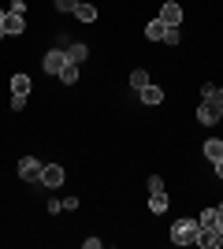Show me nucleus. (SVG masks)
I'll use <instances>...</instances> for the list:
<instances>
[{
    "label": "nucleus",
    "instance_id": "nucleus-1",
    "mask_svg": "<svg viewBox=\"0 0 223 249\" xmlns=\"http://www.w3.org/2000/svg\"><path fill=\"white\" fill-rule=\"evenodd\" d=\"M197 231H201L197 219H175V227H171V242H175V246H193V242H197Z\"/></svg>",
    "mask_w": 223,
    "mask_h": 249
},
{
    "label": "nucleus",
    "instance_id": "nucleus-2",
    "mask_svg": "<svg viewBox=\"0 0 223 249\" xmlns=\"http://www.w3.org/2000/svg\"><path fill=\"white\" fill-rule=\"evenodd\" d=\"M41 171H45L41 160H34V156H22L19 160V178L22 182H41Z\"/></svg>",
    "mask_w": 223,
    "mask_h": 249
},
{
    "label": "nucleus",
    "instance_id": "nucleus-3",
    "mask_svg": "<svg viewBox=\"0 0 223 249\" xmlns=\"http://www.w3.org/2000/svg\"><path fill=\"white\" fill-rule=\"evenodd\" d=\"M220 115H223V101H220V97H216V101H201V108H197V119H201L205 126L220 123Z\"/></svg>",
    "mask_w": 223,
    "mask_h": 249
},
{
    "label": "nucleus",
    "instance_id": "nucleus-4",
    "mask_svg": "<svg viewBox=\"0 0 223 249\" xmlns=\"http://www.w3.org/2000/svg\"><path fill=\"white\" fill-rule=\"evenodd\" d=\"M64 63H67V49H52V52H45L41 67H45V74H60Z\"/></svg>",
    "mask_w": 223,
    "mask_h": 249
},
{
    "label": "nucleus",
    "instance_id": "nucleus-5",
    "mask_svg": "<svg viewBox=\"0 0 223 249\" xmlns=\"http://www.w3.org/2000/svg\"><path fill=\"white\" fill-rule=\"evenodd\" d=\"M197 246L220 249V246H223V231H220V227H201V231H197Z\"/></svg>",
    "mask_w": 223,
    "mask_h": 249
},
{
    "label": "nucleus",
    "instance_id": "nucleus-6",
    "mask_svg": "<svg viewBox=\"0 0 223 249\" xmlns=\"http://www.w3.org/2000/svg\"><path fill=\"white\" fill-rule=\"evenodd\" d=\"M0 26H4L8 34H22V30H26V11H8Z\"/></svg>",
    "mask_w": 223,
    "mask_h": 249
},
{
    "label": "nucleus",
    "instance_id": "nucleus-7",
    "mask_svg": "<svg viewBox=\"0 0 223 249\" xmlns=\"http://www.w3.org/2000/svg\"><path fill=\"white\" fill-rule=\"evenodd\" d=\"M41 182H45V186H64V167H60V164H45V171H41Z\"/></svg>",
    "mask_w": 223,
    "mask_h": 249
},
{
    "label": "nucleus",
    "instance_id": "nucleus-8",
    "mask_svg": "<svg viewBox=\"0 0 223 249\" xmlns=\"http://www.w3.org/2000/svg\"><path fill=\"white\" fill-rule=\"evenodd\" d=\"M160 19L168 22V26H179V22H182V8L175 4V0H168V4L160 8Z\"/></svg>",
    "mask_w": 223,
    "mask_h": 249
},
{
    "label": "nucleus",
    "instance_id": "nucleus-9",
    "mask_svg": "<svg viewBox=\"0 0 223 249\" xmlns=\"http://www.w3.org/2000/svg\"><path fill=\"white\" fill-rule=\"evenodd\" d=\"M164 34H168V22H164V19H153L145 26V37H149V41H164Z\"/></svg>",
    "mask_w": 223,
    "mask_h": 249
},
{
    "label": "nucleus",
    "instance_id": "nucleus-10",
    "mask_svg": "<svg viewBox=\"0 0 223 249\" xmlns=\"http://www.w3.org/2000/svg\"><path fill=\"white\" fill-rule=\"evenodd\" d=\"M138 93H141V101H145V104H160V101H164V89H160V86H153V82L141 86Z\"/></svg>",
    "mask_w": 223,
    "mask_h": 249
},
{
    "label": "nucleus",
    "instance_id": "nucleus-11",
    "mask_svg": "<svg viewBox=\"0 0 223 249\" xmlns=\"http://www.w3.org/2000/svg\"><path fill=\"white\" fill-rule=\"evenodd\" d=\"M56 78H60L64 86H74V82H78V63H71V60H67V63H64V71L56 74Z\"/></svg>",
    "mask_w": 223,
    "mask_h": 249
},
{
    "label": "nucleus",
    "instance_id": "nucleus-12",
    "mask_svg": "<svg viewBox=\"0 0 223 249\" xmlns=\"http://www.w3.org/2000/svg\"><path fill=\"white\" fill-rule=\"evenodd\" d=\"M205 156H208L212 164L223 160V142H220V138H208V142H205Z\"/></svg>",
    "mask_w": 223,
    "mask_h": 249
},
{
    "label": "nucleus",
    "instance_id": "nucleus-13",
    "mask_svg": "<svg viewBox=\"0 0 223 249\" xmlns=\"http://www.w3.org/2000/svg\"><path fill=\"white\" fill-rule=\"evenodd\" d=\"M74 19H78V22H93V19H97V8H93V4H82V0H78V8H74Z\"/></svg>",
    "mask_w": 223,
    "mask_h": 249
},
{
    "label": "nucleus",
    "instance_id": "nucleus-14",
    "mask_svg": "<svg viewBox=\"0 0 223 249\" xmlns=\"http://www.w3.org/2000/svg\"><path fill=\"white\" fill-rule=\"evenodd\" d=\"M86 56H89V49H86L82 41H74V45H67V60H71V63H82Z\"/></svg>",
    "mask_w": 223,
    "mask_h": 249
},
{
    "label": "nucleus",
    "instance_id": "nucleus-15",
    "mask_svg": "<svg viewBox=\"0 0 223 249\" xmlns=\"http://www.w3.org/2000/svg\"><path fill=\"white\" fill-rule=\"evenodd\" d=\"M11 93L30 97V78H26V74H15V78H11Z\"/></svg>",
    "mask_w": 223,
    "mask_h": 249
},
{
    "label": "nucleus",
    "instance_id": "nucleus-16",
    "mask_svg": "<svg viewBox=\"0 0 223 249\" xmlns=\"http://www.w3.org/2000/svg\"><path fill=\"white\" fill-rule=\"evenodd\" d=\"M197 223H201V227H220V208H205Z\"/></svg>",
    "mask_w": 223,
    "mask_h": 249
},
{
    "label": "nucleus",
    "instance_id": "nucleus-17",
    "mask_svg": "<svg viewBox=\"0 0 223 249\" xmlns=\"http://www.w3.org/2000/svg\"><path fill=\"white\" fill-rule=\"evenodd\" d=\"M149 212H168V197H164V194H153V201H149Z\"/></svg>",
    "mask_w": 223,
    "mask_h": 249
},
{
    "label": "nucleus",
    "instance_id": "nucleus-18",
    "mask_svg": "<svg viewBox=\"0 0 223 249\" xmlns=\"http://www.w3.org/2000/svg\"><path fill=\"white\" fill-rule=\"evenodd\" d=\"M216 97H220V86L205 82V86H201V101H216Z\"/></svg>",
    "mask_w": 223,
    "mask_h": 249
},
{
    "label": "nucleus",
    "instance_id": "nucleus-19",
    "mask_svg": "<svg viewBox=\"0 0 223 249\" xmlns=\"http://www.w3.org/2000/svg\"><path fill=\"white\" fill-rule=\"evenodd\" d=\"M130 86H134V89H141V86H149V74H145V71H134V74H130Z\"/></svg>",
    "mask_w": 223,
    "mask_h": 249
},
{
    "label": "nucleus",
    "instance_id": "nucleus-20",
    "mask_svg": "<svg viewBox=\"0 0 223 249\" xmlns=\"http://www.w3.org/2000/svg\"><path fill=\"white\" fill-rule=\"evenodd\" d=\"M149 194H164V178H160V175L149 178Z\"/></svg>",
    "mask_w": 223,
    "mask_h": 249
},
{
    "label": "nucleus",
    "instance_id": "nucleus-21",
    "mask_svg": "<svg viewBox=\"0 0 223 249\" xmlns=\"http://www.w3.org/2000/svg\"><path fill=\"white\" fill-rule=\"evenodd\" d=\"M74 8H78V0H56V11H71L74 15Z\"/></svg>",
    "mask_w": 223,
    "mask_h": 249
},
{
    "label": "nucleus",
    "instance_id": "nucleus-22",
    "mask_svg": "<svg viewBox=\"0 0 223 249\" xmlns=\"http://www.w3.org/2000/svg\"><path fill=\"white\" fill-rule=\"evenodd\" d=\"M164 41H168V45H179V26H168V34H164Z\"/></svg>",
    "mask_w": 223,
    "mask_h": 249
},
{
    "label": "nucleus",
    "instance_id": "nucleus-23",
    "mask_svg": "<svg viewBox=\"0 0 223 249\" xmlns=\"http://www.w3.org/2000/svg\"><path fill=\"white\" fill-rule=\"evenodd\" d=\"M22 104H26V97H22V93H11V108H15V112H22Z\"/></svg>",
    "mask_w": 223,
    "mask_h": 249
},
{
    "label": "nucleus",
    "instance_id": "nucleus-24",
    "mask_svg": "<svg viewBox=\"0 0 223 249\" xmlns=\"http://www.w3.org/2000/svg\"><path fill=\"white\" fill-rule=\"evenodd\" d=\"M216 175H220V178H223V160H216Z\"/></svg>",
    "mask_w": 223,
    "mask_h": 249
},
{
    "label": "nucleus",
    "instance_id": "nucleus-25",
    "mask_svg": "<svg viewBox=\"0 0 223 249\" xmlns=\"http://www.w3.org/2000/svg\"><path fill=\"white\" fill-rule=\"evenodd\" d=\"M220 231H223V205H220Z\"/></svg>",
    "mask_w": 223,
    "mask_h": 249
},
{
    "label": "nucleus",
    "instance_id": "nucleus-26",
    "mask_svg": "<svg viewBox=\"0 0 223 249\" xmlns=\"http://www.w3.org/2000/svg\"><path fill=\"white\" fill-rule=\"evenodd\" d=\"M4 37H8V30H4V26H0V41H4Z\"/></svg>",
    "mask_w": 223,
    "mask_h": 249
},
{
    "label": "nucleus",
    "instance_id": "nucleus-27",
    "mask_svg": "<svg viewBox=\"0 0 223 249\" xmlns=\"http://www.w3.org/2000/svg\"><path fill=\"white\" fill-rule=\"evenodd\" d=\"M4 15H8V11H4V8H0V22H4Z\"/></svg>",
    "mask_w": 223,
    "mask_h": 249
},
{
    "label": "nucleus",
    "instance_id": "nucleus-28",
    "mask_svg": "<svg viewBox=\"0 0 223 249\" xmlns=\"http://www.w3.org/2000/svg\"><path fill=\"white\" fill-rule=\"evenodd\" d=\"M220 101H223V89H220Z\"/></svg>",
    "mask_w": 223,
    "mask_h": 249
}]
</instances>
